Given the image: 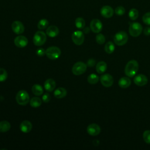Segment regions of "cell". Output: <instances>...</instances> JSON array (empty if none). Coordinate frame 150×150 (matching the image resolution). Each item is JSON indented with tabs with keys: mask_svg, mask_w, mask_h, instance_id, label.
I'll list each match as a JSON object with an SVG mask.
<instances>
[{
	"mask_svg": "<svg viewBox=\"0 0 150 150\" xmlns=\"http://www.w3.org/2000/svg\"><path fill=\"white\" fill-rule=\"evenodd\" d=\"M32 91L33 94L37 96H40L43 93V87L38 84H35L32 86Z\"/></svg>",
	"mask_w": 150,
	"mask_h": 150,
	"instance_id": "22",
	"label": "cell"
},
{
	"mask_svg": "<svg viewBox=\"0 0 150 150\" xmlns=\"http://www.w3.org/2000/svg\"><path fill=\"white\" fill-rule=\"evenodd\" d=\"M98 80H99L98 76L94 73L90 74L87 77V81L90 84H95L98 81Z\"/></svg>",
	"mask_w": 150,
	"mask_h": 150,
	"instance_id": "27",
	"label": "cell"
},
{
	"mask_svg": "<svg viewBox=\"0 0 150 150\" xmlns=\"http://www.w3.org/2000/svg\"><path fill=\"white\" fill-rule=\"evenodd\" d=\"M49 25V22L46 19H40L38 23V28L39 29H46Z\"/></svg>",
	"mask_w": 150,
	"mask_h": 150,
	"instance_id": "29",
	"label": "cell"
},
{
	"mask_svg": "<svg viewBox=\"0 0 150 150\" xmlns=\"http://www.w3.org/2000/svg\"><path fill=\"white\" fill-rule=\"evenodd\" d=\"M90 28L92 32L96 33H100L103 28L101 22L98 19H94L90 22Z\"/></svg>",
	"mask_w": 150,
	"mask_h": 150,
	"instance_id": "9",
	"label": "cell"
},
{
	"mask_svg": "<svg viewBox=\"0 0 150 150\" xmlns=\"http://www.w3.org/2000/svg\"><path fill=\"white\" fill-rule=\"evenodd\" d=\"M85 25H86V22L83 18L79 17V18H77L76 19L75 25L77 28H78L79 29H83L85 26Z\"/></svg>",
	"mask_w": 150,
	"mask_h": 150,
	"instance_id": "26",
	"label": "cell"
},
{
	"mask_svg": "<svg viewBox=\"0 0 150 150\" xmlns=\"http://www.w3.org/2000/svg\"><path fill=\"white\" fill-rule=\"evenodd\" d=\"M142 30V25L138 22L132 23L129 27V34L133 37H137L140 35Z\"/></svg>",
	"mask_w": 150,
	"mask_h": 150,
	"instance_id": "7",
	"label": "cell"
},
{
	"mask_svg": "<svg viewBox=\"0 0 150 150\" xmlns=\"http://www.w3.org/2000/svg\"><path fill=\"white\" fill-rule=\"evenodd\" d=\"M46 33L48 36L50 38H54L59 35V30L56 26L51 25L46 29Z\"/></svg>",
	"mask_w": 150,
	"mask_h": 150,
	"instance_id": "16",
	"label": "cell"
},
{
	"mask_svg": "<svg viewBox=\"0 0 150 150\" xmlns=\"http://www.w3.org/2000/svg\"><path fill=\"white\" fill-rule=\"evenodd\" d=\"M61 54L60 49L57 46H50L46 50V55L51 60L58 59Z\"/></svg>",
	"mask_w": 150,
	"mask_h": 150,
	"instance_id": "4",
	"label": "cell"
},
{
	"mask_svg": "<svg viewBox=\"0 0 150 150\" xmlns=\"http://www.w3.org/2000/svg\"><path fill=\"white\" fill-rule=\"evenodd\" d=\"M135 84L138 86H143L147 84L148 79L144 74H138L134 79Z\"/></svg>",
	"mask_w": 150,
	"mask_h": 150,
	"instance_id": "15",
	"label": "cell"
},
{
	"mask_svg": "<svg viewBox=\"0 0 150 150\" xmlns=\"http://www.w3.org/2000/svg\"><path fill=\"white\" fill-rule=\"evenodd\" d=\"M50 100V96L49 93H45L43 96H42V101L45 103H48Z\"/></svg>",
	"mask_w": 150,
	"mask_h": 150,
	"instance_id": "36",
	"label": "cell"
},
{
	"mask_svg": "<svg viewBox=\"0 0 150 150\" xmlns=\"http://www.w3.org/2000/svg\"><path fill=\"white\" fill-rule=\"evenodd\" d=\"M88 134L91 136H96L100 133L101 128L98 124H91L87 128Z\"/></svg>",
	"mask_w": 150,
	"mask_h": 150,
	"instance_id": "13",
	"label": "cell"
},
{
	"mask_svg": "<svg viewBox=\"0 0 150 150\" xmlns=\"http://www.w3.org/2000/svg\"><path fill=\"white\" fill-rule=\"evenodd\" d=\"M56 87V82L52 79H47L44 83L45 89L49 92H51L54 90Z\"/></svg>",
	"mask_w": 150,
	"mask_h": 150,
	"instance_id": "18",
	"label": "cell"
},
{
	"mask_svg": "<svg viewBox=\"0 0 150 150\" xmlns=\"http://www.w3.org/2000/svg\"><path fill=\"white\" fill-rule=\"evenodd\" d=\"M11 28L13 32L17 35L22 34L25 30V27L23 23L19 21L13 22L11 25Z\"/></svg>",
	"mask_w": 150,
	"mask_h": 150,
	"instance_id": "10",
	"label": "cell"
},
{
	"mask_svg": "<svg viewBox=\"0 0 150 150\" xmlns=\"http://www.w3.org/2000/svg\"><path fill=\"white\" fill-rule=\"evenodd\" d=\"M11 128V124L7 121H0V132H6Z\"/></svg>",
	"mask_w": 150,
	"mask_h": 150,
	"instance_id": "23",
	"label": "cell"
},
{
	"mask_svg": "<svg viewBox=\"0 0 150 150\" xmlns=\"http://www.w3.org/2000/svg\"><path fill=\"white\" fill-rule=\"evenodd\" d=\"M14 43L16 47L19 48H23L28 45V40L25 36L19 35L15 38Z\"/></svg>",
	"mask_w": 150,
	"mask_h": 150,
	"instance_id": "12",
	"label": "cell"
},
{
	"mask_svg": "<svg viewBox=\"0 0 150 150\" xmlns=\"http://www.w3.org/2000/svg\"><path fill=\"white\" fill-rule=\"evenodd\" d=\"M71 39L74 44L81 45L84 40V36L83 33L80 30L74 31L71 35Z\"/></svg>",
	"mask_w": 150,
	"mask_h": 150,
	"instance_id": "8",
	"label": "cell"
},
{
	"mask_svg": "<svg viewBox=\"0 0 150 150\" xmlns=\"http://www.w3.org/2000/svg\"><path fill=\"white\" fill-rule=\"evenodd\" d=\"M46 40V35L43 31H37L33 38V42L35 45L38 46H42Z\"/></svg>",
	"mask_w": 150,
	"mask_h": 150,
	"instance_id": "5",
	"label": "cell"
},
{
	"mask_svg": "<svg viewBox=\"0 0 150 150\" xmlns=\"http://www.w3.org/2000/svg\"><path fill=\"white\" fill-rule=\"evenodd\" d=\"M100 81L103 86L106 87H109L112 85L114 80L110 74H104L100 77Z\"/></svg>",
	"mask_w": 150,
	"mask_h": 150,
	"instance_id": "11",
	"label": "cell"
},
{
	"mask_svg": "<svg viewBox=\"0 0 150 150\" xmlns=\"http://www.w3.org/2000/svg\"><path fill=\"white\" fill-rule=\"evenodd\" d=\"M96 60L94 59H90L87 62V66L88 67H93L96 64Z\"/></svg>",
	"mask_w": 150,
	"mask_h": 150,
	"instance_id": "37",
	"label": "cell"
},
{
	"mask_svg": "<svg viewBox=\"0 0 150 150\" xmlns=\"http://www.w3.org/2000/svg\"><path fill=\"white\" fill-rule=\"evenodd\" d=\"M139 15V13H138V11L135 8H132L131 9L128 13V16L129 17V18L132 20H136Z\"/></svg>",
	"mask_w": 150,
	"mask_h": 150,
	"instance_id": "28",
	"label": "cell"
},
{
	"mask_svg": "<svg viewBox=\"0 0 150 150\" xmlns=\"http://www.w3.org/2000/svg\"><path fill=\"white\" fill-rule=\"evenodd\" d=\"M96 69V71L98 73L102 74V73H104L106 71L107 69V63L104 61L99 62L97 64Z\"/></svg>",
	"mask_w": 150,
	"mask_h": 150,
	"instance_id": "21",
	"label": "cell"
},
{
	"mask_svg": "<svg viewBox=\"0 0 150 150\" xmlns=\"http://www.w3.org/2000/svg\"><path fill=\"white\" fill-rule=\"evenodd\" d=\"M131 80L127 77H121L118 81V85L120 87L122 88H125L128 87L131 85Z\"/></svg>",
	"mask_w": 150,
	"mask_h": 150,
	"instance_id": "19",
	"label": "cell"
},
{
	"mask_svg": "<svg viewBox=\"0 0 150 150\" xmlns=\"http://www.w3.org/2000/svg\"><path fill=\"white\" fill-rule=\"evenodd\" d=\"M142 21L144 23L150 26V12H146L143 15Z\"/></svg>",
	"mask_w": 150,
	"mask_h": 150,
	"instance_id": "32",
	"label": "cell"
},
{
	"mask_svg": "<svg viewBox=\"0 0 150 150\" xmlns=\"http://www.w3.org/2000/svg\"><path fill=\"white\" fill-rule=\"evenodd\" d=\"M128 36L124 31H120L117 32L114 36V42L118 46L125 45L128 41Z\"/></svg>",
	"mask_w": 150,
	"mask_h": 150,
	"instance_id": "3",
	"label": "cell"
},
{
	"mask_svg": "<svg viewBox=\"0 0 150 150\" xmlns=\"http://www.w3.org/2000/svg\"><path fill=\"white\" fill-rule=\"evenodd\" d=\"M42 100L39 97H33L30 100V105L33 108H37L41 105Z\"/></svg>",
	"mask_w": 150,
	"mask_h": 150,
	"instance_id": "24",
	"label": "cell"
},
{
	"mask_svg": "<svg viewBox=\"0 0 150 150\" xmlns=\"http://www.w3.org/2000/svg\"><path fill=\"white\" fill-rule=\"evenodd\" d=\"M67 94V91L64 88L59 87L54 91V96L57 98H62Z\"/></svg>",
	"mask_w": 150,
	"mask_h": 150,
	"instance_id": "20",
	"label": "cell"
},
{
	"mask_svg": "<svg viewBox=\"0 0 150 150\" xmlns=\"http://www.w3.org/2000/svg\"><path fill=\"white\" fill-rule=\"evenodd\" d=\"M8 77L7 71L3 68H0V82H3L6 80Z\"/></svg>",
	"mask_w": 150,
	"mask_h": 150,
	"instance_id": "30",
	"label": "cell"
},
{
	"mask_svg": "<svg viewBox=\"0 0 150 150\" xmlns=\"http://www.w3.org/2000/svg\"><path fill=\"white\" fill-rule=\"evenodd\" d=\"M144 141L147 144H150V130H146L143 134Z\"/></svg>",
	"mask_w": 150,
	"mask_h": 150,
	"instance_id": "34",
	"label": "cell"
},
{
	"mask_svg": "<svg viewBox=\"0 0 150 150\" xmlns=\"http://www.w3.org/2000/svg\"><path fill=\"white\" fill-rule=\"evenodd\" d=\"M83 32H84V33H88L90 32L89 28L87 27V28H84V29H83Z\"/></svg>",
	"mask_w": 150,
	"mask_h": 150,
	"instance_id": "39",
	"label": "cell"
},
{
	"mask_svg": "<svg viewBox=\"0 0 150 150\" xmlns=\"http://www.w3.org/2000/svg\"><path fill=\"white\" fill-rule=\"evenodd\" d=\"M139 65L138 62L135 60H129L125 67V73L129 77H134L138 71Z\"/></svg>",
	"mask_w": 150,
	"mask_h": 150,
	"instance_id": "1",
	"label": "cell"
},
{
	"mask_svg": "<svg viewBox=\"0 0 150 150\" xmlns=\"http://www.w3.org/2000/svg\"><path fill=\"white\" fill-rule=\"evenodd\" d=\"M125 12V8L122 6H117L115 9V13L117 15H119V16H121V15H123Z\"/></svg>",
	"mask_w": 150,
	"mask_h": 150,
	"instance_id": "33",
	"label": "cell"
},
{
	"mask_svg": "<svg viewBox=\"0 0 150 150\" xmlns=\"http://www.w3.org/2000/svg\"><path fill=\"white\" fill-rule=\"evenodd\" d=\"M96 42H97V43H98L100 45H102L105 42V38L104 35H103V34L98 33V34H97V35L96 37Z\"/></svg>",
	"mask_w": 150,
	"mask_h": 150,
	"instance_id": "31",
	"label": "cell"
},
{
	"mask_svg": "<svg viewBox=\"0 0 150 150\" xmlns=\"http://www.w3.org/2000/svg\"><path fill=\"white\" fill-rule=\"evenodd\" d=\"M144 33L145 35L149 36L150 35V27H147L144 30Z\"/></svg>",
	"mask_w": 150,
	"mask_h": 150,
	"instance_id": "38",
	"label": "cell"
},
{
	"mask_svg": "<svg viewBox=\"0 0 150 150\" xmlns=\"http://www.w3.org/2000/svg\"><path fill=\"white\" fill-rule=\"evenodd\" d=\"M16 101L21 105H26L30 101L28 92L23 90L19 91L16 95Z\"/></svg>",
	"mask_w": 150,
	"mask_h": 150,
	"instance_id": "2",
	"label": "cell"
},
{
	"mask_svg": "<svg viewBox=\"0 0 150 150\" xmlns=\"http://www.w3.org/2000/svg\"><path fill=\"white\" fill-rule=\"evenodd\" d=\"M104 50H105V52L108 54H111L113 53L115 50L114 44L111 41L108 42L104 46Z\"/></svg>",
	"mask_w": 150,
	"mask_h": 150,
	"instance_id": "25",
	"label": "cell"
},
{
	"mask_svg": "<svg viewBox=\"0 0 150 150\" xmlns=\"http://www.w3.org/2000/svg\"><path fill=\"white\" fill-rule=\"evenodd\" d=\"M100 13L103 17L105 18H110L114 14V10L110 6L105 5L101 8Z\"/></svg>",
	"mask_w": 150,
	"mask_h": 150,
	"instance_id": "14",
	"label": "cell"
},
{
	"mask_svg": "<svg viewBox=\"0 0 150 150\" xmlns=\"http://www.w3.org/2000/svg\"><path fill=\"white\" fill-rule=\"evenodd\" d=\"M32 128V123L28 120L22 121L20 124V129L23 133L29 132Z\"/></svg>",
	"mask_w": 150,
	"mask_h": 150,
	"instance_id": "17",
	"label": "cell"
},
{
	"mask_svg": "<svg viewBox=\"0 0 150 150\" xmlns=\"http://www.w3.org/2000/svg\"><path fill=\"white\" fill-rule=\"evenodd\" d=\"M36 54H37L38 56L42 57V56H43L45 54H46V50H45V49H43L42 48V47L38 48V49L36 50Z\"/></svg>",
	"mask_w": 150,
	"mask_h": 150,
	"instance_id": "35",
	"label": "cell"
},
{
	"mask_svg": "<svg viewBox=\"0 0 150 150\" xmlns=\"http://www.w3.org/2000/svg\"><path fill=\"white\" fill-rule=\"evenodd\" d=\"M87 66V64L82 62H76L72 67V73L76 76L81 75L86 71Z\"/></svg>",
	"mask_w": 150,
	"mask_h": 150,
	"instance_id": "6",
	"label": "cell"
}]
</instances>
